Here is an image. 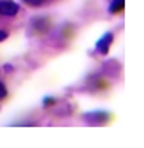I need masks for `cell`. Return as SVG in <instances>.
Wrapping results in <instances>:
<instances>
[{"label":"cell","mask_w":144,"mask_h":148,"mask_svg":"<svg viewBox=\"0 0 144 148\" xmlns=\"http://www.w3.org/2000/svg\"><path fill=\"white\" fill-rule=\"evenodd\" d=\"M19 12V5L12 0H2L0 2V14L2 16H16Z\"/></svg>","instance_id":"obj_1"},{"label":"cell","mask_w":144,"mask_h":148,"mask_svg":"<svg viewBox=\"0 0 144 148\" xmlns=\"http://www.w3.org/2000/svg\"><path fill=\"white\" fill-rule=\"evenodd\" d=\"M111 42H113V33H106V35L97 42V51H99L101 54H106L108 49H109V45H111Z\"/></svg>","instance_id":"obj_2"},{"label":"cell","mask_w":144,"mask_h":148,"mask_svg":"<svg viewBox=\"0 0 144 148\" xmlns=\"http://www.w3.org/2000/svg\"><path fill=\"white\" fill-rule=\"evenodd\" d=\"M123 7H125V0H113L111 5H109V12L111 14H118V12L123 11Z\"/></svg>","instance_id":"obj_3"},{"label":"cell","mask_w":144,"mask_h":148,"mask_svg":"<svg viewBox=\"0 0 144 148\" xmlns=\"http://www.w3.org/2000/svg\"><path fill=\"white\" fill-rule=\"evenodd\" d=\"M24 2H26L28 5H33V7H40V5H45V4H49L50 0H24Z\"/></svg>","instance_id":"obj_4"},{"label":"cell","mask_w":144,"mask_h":148,"mask_svg":"<svg viewBox=\"0 0 144 148\" xmlns=\"http://www.w3.org/2000/svg\"><path fill=\"white\" fill-rule=\"evenodd\" d=\"M5 96H7V89H5V86L2 82H0V99H4Z\"/></svg>","instance_id":"obj_5"},{"label":"cell","mask_w":144,"mask_h":148,"mask_svg":"<svg viewBox=\"0 0 144 148\" xmlns=\"http://www.w3.org/2000/svg\"><path fill=\"white\" fill-rule=\"evenodd\" d=\"M7 37V32H4V30H0V42H2L4 38Z\"/></svg>","instance_id":"obj_6"},{"label":"cell","mask_w":144,"mask_h":148,"mask_svg":"<svg viewBox=\"0 0 144 148\" xmlns=\"http://www.w3.org/2000/svg\"><path fill=\"white\" fill-rule=\"evenodd\" d=\"M52 103H54L52 98H45V101H43V105H52Z\"/></svg>","instance_id":"obj_7"}]
</instances>
